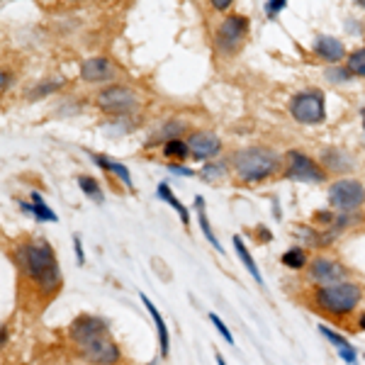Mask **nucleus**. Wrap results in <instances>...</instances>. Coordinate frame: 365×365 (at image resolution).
<instances>
[{"instance_id": "31", "label": "nucleus", "mask_w": 365, "mask_h": 365, "mask_svg": "<svg viewBox=\"0 0 365 365\" xmlns=\"http://www.w3.org/2000/svg\"><path fill=\"white\" fill-rule=\"evenodd\" d=\"M73 246H76V256H78V263L83 266V263H86V253H83V244H81V237L73 239Z\"/></svg>"}, {"instance_id": "10", "label": "nucleus", "mask_w": 365, "mask_h": 365, "mask_svg": "<svg viewBox=\"0 0 365 365\" xmlns=\"http://www.w3.org/2000/svg\"><path fill=\"white\" fill-rule=\"evenodd\" d=\"M309 280L317 282L319 287L339 285V282H346V268L341 263L331 261V258L317 256L309 263Z\"/></svg>"}, {"instance_id": "11", "label": "nucleus", "mask_w": 365, "mask_h": 365, "mask_svg": "<svg viewBox=\"0 0 365 365\" xmlns=\"http://www.w3.org/2000/svg\"><path fill=\"white\" fill-rule=\"evenodd\" d=\"M187 149H190V156L195 161H207V158L222 151V141L210 132H192L187 137Z\"/></svg>"}, {"instance_id": "6", "label": "nucleus", "mask_w": 365, "mask_h": 365, "mask_svg": "<svg viewBox=\"0 0 365 365\" xmlns=\"http://www.w3.org/2000/svg\"><path fill=\"white\" fill-rule=\"evenodd\" d=\"M290 113L299 125H322L327 120V108H324V96L317 91L297 93L290 103Z\"/></svg>"}, {"instance_id": "18", "label": "nucleus", "mask_w": 365, "mask_h": 365, "mask_svg": "<svg viewBox=\"0 0 365 365\" xmlns=\"http://www.w3.org/2000/svg\"><path fill=\"white\" fill-rule=\"evenodd\" d=\"M322 161L327 163V168L336 170V173L353 168V161H349V154H344V151H339V149H327L322 154Z\"/></svg>"}, {"instance_id": "28", "label": "nucleus", "mask_w": 365, "mask_h": 365, "mask_svg": "<svg viewBox=\"0 0 365 365\" xmlns=\"http://www.w3.org/2000/svg\"><path fill=\"white\" fill-rule=\"evenodd\" d=\"M210 322L215 324V327H217V331H220L222 336H225V339L229 341V344H234V336H232V334H229V329L225 327V322H222L220 317H217V314H210Z\"/></svg>"}, {"instance_id": "29", "label": "nucleus", "mask_w": 365, "mask_h": 365, "mask_svg": "<svg viewBox=\"0 0 365 365\" xmlns=\"http://www.w3.org/2000/svg\"><path fill=\"white\" fill-rule=\"evenodd\" d=\"M285 0H270V3H266V15L268 17H275L280 13V10H285Z\"/></svg>"}, {"instance_id": "26", "label": "nucleus", "mask_w": 365, "mask_h": 365, "mask_svg": "<svg viewBox=\"0 0 365 365\" xmlns=\"http://www.w3.org/2000/svg\"><path fill=\"white\" fill-rule=\"evenodd\" d=\"M327 78L331 81V83H346V81H351V71L341 68V66H331V68H327Z\"/></svg>"}, {"instance_id": "24", "label": "nucleus", "mask_w": 365, "mask_h": 365, "mask_svg": "<svg viewBox=\"0 0 365 365\" xmlns=\"http://www.w3.org/2000/svg\"><path fill=\"white\" fill-rule=\"evenodd\" d=\"M78 187L91 200H96V202H103V187L98 185L96 178H91V175H78Z\"/></svg>"}, {"instance_id": "5", "label": "nucleus", "mask_w": 365, "mask_h": 365, "mask_svg": "<svg viewBox=\"0 0 365 365\" xmlns=\"http://www.w3.org/2000/svg\"><path fill=\"white\" fill-rule=\"evenodd\" d=\"M249 34V20L244 15H227L215 32V46L222 54H237Z\"/></svg>"}, {"instance_id": "25", "label": "nucleus", "mask_w": 365, "mask_h": 365, "mask_svg": "<svg viewBox=\"0 0 365 365\" xmlns=\"http://www.w3.org/2000/svg\"><path fill=\"white\" fill-rule=\"evenodd\" d=\"M346 68L351 71V76H361V78H365V46L353 51L349 56V61H346Z\"/></svg>"}, {"instance_id": "20", "label": "nucleus", "mask_w": 365, "mask_h": 365, "mask_svg": "<svg viewBox=\"0 0 365 365\" xmlns=\"http://www.w3.org/2000/svg\"><path fill=\"white\" fill-rule=\"evenodd\" d=\"M195 210H197V220H200V229H202V234H205V239L210 241L212 246H215L217 251H225V246L217 241V237H215V232H212V227H210V220H207V212H205V207H202V197H195Z\"/></svg>"}, {"instance_id": "14", "label": "nucleus", "mask_w": 365, "mask_h": 365, "mask_svg": "<svg viewBox=\"0 0 365 365\" xmlns=\"http://www.w3.org/2000/svg\"><path fill=\"white\" fill-rule=\"evenodd\" d=\"M141 302H144V307L149 309L151 319H154V324H156V331H158V346H161V356H163V358H168V353H170V339H168L166 322H163L161 312L156 309V304L151 302L149 297H146V295H141Z\"/></svg>"}, {"instance_id": "21", "label": "nucleus", "mask_w": 365, "mask_h": 365, "mask_svg": "<svg viewBox=\"0 0 365 365\" xmlns=\"http://www.w3.org/2000/svg\"><path fill=\"white\" fill-rule=\"evenodd\" d=\"M96 158V163L98 166H103L105 170H110V173H115L117 178H120L125 185L132 190V175H129V170H127V166H122V163H115V161H108L105 156H93Z\"/></svg>"}, {"instance_id": "33", "label": "nucleus", "mask_w": 365, "mask_h": 365, "mask_svg": "<svg viewBox=\"0 0 365 365\" xmlns=\"http://www.w3.org/2000/svg\"><path fill=\"white\" fill-rule=\"evenodd\" d=\"M232 5V0H212V8L215 10H227Z\"/></svg>"}, {"instance_id": "3", "label": "nucleus", "mask_w": 365, "mask_h": 365, "mask_svg": "<svg viewBox=\"0 0 365 365\" xmlns=\"http://www.w3.org/2000/svg\"><path fill=\"white\" fill-rule=\"evenodd\" d=\"M232 163L237 168L239 178L244 180H263L273 175L280 166V154L270 146H246L232 156Z\"/></svg>"}, {"instance_id": "38", "label": "nucleus", "mask_w": 365, "mask_h": 365, "mask_svg": "<svg viewBox=\"0 0 365 365\" xmlns=\"http://www.w3.org/2000/svg\"><path fill=\"white\" fill-rule=\"evenodd\" d=\"M358 5H363V8H365V0H358Z\"/></svg>"}, {"instance_id": "7", "label": "nucleus", "mask_w": 365, "mask_h": 365, "mask_svg": "<svg viewBox=\"0 0 365 365\" xmlns=\"http://www.w3.org/2000/svg\"><path fill=\"white\" fill-rule=\"evenodd\" d=\"M329 202L341 212L358 210L365 202L363 182L353 178H341L336 182H331V187H329Z\"/></svg>"}, {"instance_id": "12", "label": "nucleus", "mask_w": 365, "mask_h": 365, "mask_svg": "<svg viewBox=\"0 0 365 365\" xmlns=\"http://www.w3.org/2000/svg\"><path fill=\"white\" fill-rule=\"evenodd\" d=\"M113 76H115L113 61H108V58H103V56L86 58V61L81 63V78H83L86 83H108V81H113Z\"/></svg>"}, {"instance_id": "35", "label": "nucleus", "mask_w": 365, "mask_h": 365, "mask_svg": "<svg viewBox=\"0 0 365 365\" xmlns=\"http://www.w3.org/2000/svg\"><path fill=\"white\" fill-rule=\"evenodd\" d=\"M8 83H10V76L3 73V83H0V88H3V91H8Z\"/></svg>"}, {"instance_id": "22", "label": "nucleus", "mask_w": 365, "mask_h": 365, "mask_svg": "<svg viewBox=\"0 0 365 365\" xmlns=\"http://www.w3.org/2000/svg\"><path fill=\"white\" fill-rule=\"evenodd\" d=\"M163 156L166 158H178V161H185L190 156V149H187V141L182 139H170L163 144Z\"/></svg>"}, {"instance_id": "23", "label": "nucleus", "mask_w": 365, "mask_h": 365, "mask_svg": "<svg viewBox=\"0 0 365 365\" xmlns=\"http://www.w3.org/2000/svg\"><path fill=\"white\" fill-rule=\"evenodd\" d=\"M280 261H282V266H287L292 270H302L307 266V253H304V249H290L282 253Z\"/></svg>"}, {"instance_id": "17", "label": "nucleus", "mask_w": 365, "mask_h": 365, "mask_svg": "<svg viewBox=\"0 0 365 365\" xmlns=\"http://www.w3.org/2000/svg\"><path fill=\"white\" fill-rule=\"evenodd\" d=\"M32 205H22V210H27L29 215H34L37 220H42V222H56L58 217H56V212L54 210H49L44 205V200H42V195L39 192H32Z\"/></svg>"}, {"instance_id": "13", "label": "nucleus", "mask_w": 365, "mask_h": 365, "mask_svg": "<svg viewBox=\"0 0 365 365\" xmlns=\"http://www.w3.org/2000/svg\"><path fill=\"white\" fill-rule=\"evenodd\" d=\"M314 49L324 61H331V63H339L341 58L346 56V46L336 37H319L314 44Z\"/></svg>"}, {"instance_id": "27", "label": "nucleus", "mask_w": 365, "mask_h": 365, "mask_svg": "<svg viewBox=\"0 0 365 365\" xmlns=\"http://www.w3.org/2000/svg\"><path fill=\"white\" fill-rule=\"evenodd\" d=\"M202 178H207V180L225 178V166H215V163H205V168H202Z\"/></svg>"}, {"instance_id": "30", "label": "nucleus", "mask_w": 365, "mask_h": 365, "mask_svg": "<svg viewBox=\"0 0 365 365\" xmlns=\"http://www.w3.org/2000/svg\"><path fill=\"white\" fill-rule=\"evenodd\" d=\"M314 220L319 222V225H334V222H336V217H334L331 212H317Z\"/></svg>"}, {"instance_id": "1", "label": "nucleus", "mask_w": 365, "mask_h": 365, "mask_svg": "<svg viewBox=\"0 0 365 365\" xmlns=\"http://www.w3.org/2000/svg\"><path fill=\"white\" fill-rule=\"evenodd\" d=\"M71 339L81 349V356L96 365H115L120 361V349L108 336V324L100 317L83 314L71 324Z\"/></svg>"}, {"instance_id": "4", "label": "nucleus", "mask_w": 365, "mask_h": 365, "mask_svg": "<svg viewBox=\"0 0 365 365\" xmlns=\"http://www.w3.org/2000/svg\"><path fill=\"white\" fill-rule=\"evenodd\" d=\"M361 297H363V290L358 285H353V282L317 287V292H314V302L334 317L351 314V312L361 304Z\"/></svg>"}, {"instance_id": "8", "label": "nucleus", "mask_w": 365, "mask_h": 365, "mask_svg": "<svg viewBox=\"0 0 365 365\" xmlns=\"http://www.w3.org/2000/svg\"><path fill=\"white\" fill-rule=\"evenodd\" d=\"M287 166H285V178L290 180H302V182H322L327 180L324 168L317 166L314 161L302 154V151H287Z\"/></svg>"}, {"instance_id": "15", "label": "nucleus", "mask_w": 365, "mask_h": 365, "mask_svg": "<svg viewBox=\"0 0 365 365\" xmlns=\"http://www.w3.org/2000/svg\"><path fill=\"white\" fill-rule=\"evenodd\" d=\"M319 334H322V336L327 339V341H331V344L336 346L339 356L344 358L346 363H349V365H356V363H358V353H356V349H353V346H351L344 336H341V334H336L334 329H329V327H319Z\"/></svg>"}, {"instance_id": "9", "label": "nucleus", "mask_w": 365, "mask_h": 365, "mask_svg": "<svg viewBox=\"0 0 365 365\" xmlns=\"http://www.w3.org/2000/svg\"><path fill=\"white\" fill-rule=\"evenodd\" d=\"M98 105L105 110V113L125 115L137 108V96L125 86H110V88H105V91H100Z\"/></svg>"}, {"instance_id": "34", "label": "nucleus", "mask_w": 365, "mask_h": 365, "mask_svg": "<svg viewBox=\"0 0 365 365\" xmlns=\"http://www.w3.org/2000/svg\"><path fill=\"white\" fill-rule=\"evenodd\" d=\"M58 86H42L39 88V91H34L32 93V98H37V96H44V93H51V91H56Z\"/></svg>"}, {"instance_id": "32", "label": "nucleus", "mask_w": 365, "mask_h": 365, "mask_svg": "<svg viewBox=\"0 0 365 365\" xmlns=\"http://www.w3.org/2000/svg\"><path fill=\"white\" fill-rule=\"evenodd\" d=\"M168 170H170V173H178V175H195V170H192V168H187V166H173V163L168 166Z\"/></svg>"}, {"instance_id": "39", "label": "nucleus", "mask_w": 365, "mask_h": 365, "mask_svg": "<svg viewBox=\"0 0 365 365\" xmlns=\"http://www.w3.org/2000/svg\"><path fill=\"white\" fill-rule=\"evenodd\" d=\"M363 129H365V110H363Z\"/></svg>"}, {"instance_id": "2", "label": "nucleus", "mask_w": 365, "mask_h": 365, "mask_svg": "<svg viewBox=\"0 0 365 365\" xmlns=\"http://www.w3.org/2000/svg\"><path fill=\"white\" fill-rule=\"evenodd\" d=\"M17 263L42 292H56L61 287V268H58L51 246L44 241H29V244L20 246Z\"/></svg>"}, {"instance_id": "37", "label": "nucleus", "mask_w": 365, "mask_h": 365, "mask_svg": "<svg viewBox=\"0 0 365 365\" xmlns=\"http://www.w3.org/2000/svg\"><path fill=\"white\" fill-rule=\"evenodd\" d=\"M358 327L365 329V314H361V319H358Z\"/></svg>"}, {"instance_id": "36", "label": "nucleus", "mask_w": 365, "mask_h": 365, "mask_svg": "<svg viewBox=\"0 0 365 365\" xmlns=\"http://www.w3.org/2000/svg\"><path fill=\"white\" fill-rule=\"evenodd\" d=\"M217 365H227V361H225V358L220 356V353H217Z\"/></svg>"}, {"instance_id": "16", "label": "nucleus", "mask_w": 365, "mask_h": 365, "mask_svg": "<svg viewBox=\"0 0 365 365\" xmlns=\"http://www.w3.org/2000/svg\"><path fill=\"white\" fill-rule=\"evenodd\" d=\"M156 192H158V197H161L163 200V202H168L170 205V207H173L175 212H178V215H180V222H182V225H190V212H187V207H185V205H182L180 202V200L178 197H175L173 195V190H170V187L166 185V182H158V187H156Z\"/></svg>"}, {"instance_id": "19", "label": "nucleus", "mask_w": 365, "mask_h": 365, "mask_svg": "<svg viewBox=\"0 0 365 365\" xmlns=\"http://www.w3.org/2000/svg\"><path fill=\"white\" fill-rule=\"evenodd\" d=\"M234 251H237L239 261L244 263L246 270H249V273L253 275V280H256V282H263V278H261V270H258L256 261H253V256L249 253V249H246V246H244V241H241V237H234Z\"/></svg>"}]
</instances>
